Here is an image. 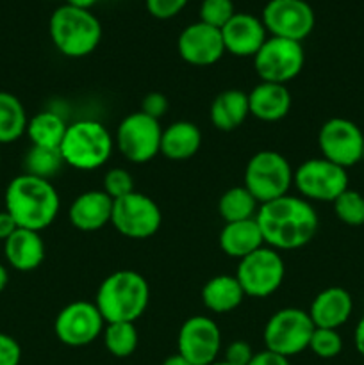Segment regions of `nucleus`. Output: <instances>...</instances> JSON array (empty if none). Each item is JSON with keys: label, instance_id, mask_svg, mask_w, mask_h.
<instances>
[{"label": "nucleus", "instance_id": "obj_1", "mask_svg": "<svg viewBox=\"0 0 364 365\" xmlns=\"http://www.w3.org/2000/svg\"><path fill=\"white\" fill-rule=\"evenodd\" d=\"M256 221L263 232L264 245L277 252L303 248L313 241L320 227V220L310 202L291 195L259 205Z\"/></svg>", "mask_w": 364, "mask_h": 365}, {"label": "nucleus", "instance_id": "obj_2", "mask_svg": "<svg viewBox=\"0 0 364 365\" xmlns=\"http://www.w3.org/2000/svg\"><path fill=\"white\" fill-rule=\"evenodd\" d=\"M6 210L18 228L41 232L56 221L61 209L59 192L54 184L34 175L21 173L7 184L4 192Z\"/></svg>", "mask_w": 364, "mask_h": 365}, {"label": "nucleus", "instance_id": "obj_3", "mask_svg": "<svg viewBox=\"0 0 364 365\" xmlns=\"http://www.w3.org/2000/svg\"><path fill=\"white\" fill-rule=\"evenodd\" d=\"M150 302L148 282L132 269L111 273L96 291L95 305L107 323H136Z\"/></svg>", "mask_w": 364, "mask_h": 365}, {"label": "nucleus", "instance_id": "obj_4", "mask_svg": "<svg viewBox=\"0 0 364 365\" xmlns=\"http://www.w3.org/2000/svg\"><path fill=\"white\" fill-rule=\"evenodd\" d=\"M50 39L63 56L81 59L95 52L102 39L100 20L89 9L61 6L49 21Z\"/></svg>", "mask_w": 364, "mask_h": 365}, {"label": "nucleus", "instance_id": "obj_5", "mask_svg": "<svg viewBox=\"0 0 364 365\" xmlns=\"http://www.w3.org/2000/svg\"><path fill=\"white\" fill-rule=\"evenodd\" d=\"M113 148L114 138L106 125L95 120H81L68 125L59 150L64 164L75 170L91 171L111 159Z\"/></svg>", "mask_w": 364, "mask_h": 365}, {"label": "nucleus", "instance_id": "obj_6", "mask_svg": "<svg viewBox=\"0 0 364 365\" xmlns=\"http://www.w3.org/2000/svg\"><path fill=\"white\" fill-rule=\"evenodd\" d=\"M293 177L295 171L282 153L275 150H261L253 153L246 164L245 187L252 192L259 205H263L288 195Z\"/></svg>", "mask_w": 364, "mask_h": 365}, {"label": "nucleus", "instance_id": "obj_7", "mask_svg": "<svg viewBox=\"0 0 364 365\" xmlns=\"http://www.w3.org/2000/svg\"><path fill=\"white\" fill-rule=\"evenodd\" d=\"M314 323L309 312L302 309H280L268 319L263 331L266 349L282 356H295L309 349Z\"/></svg>", "mask_w": 364, "mask_h": 365}, {"label": "nucleus", "instance_id": "obj_8", "mask_svg": "<svg viewBox=\"0 0 364 365\" xmlns=\"http://www.w3.org/2000/svg\"><path fill=\"white\" fill-rule=\"evenodd\" d=\"M285 277V264L280 253L270 246H263L257 252L239 260L236 278L245 296L268 298L278 291Z\"/></svg>", "mask_w": 364, "mask_h": 365}, {"label": "nucleus", "instance_id": "obj_9", "mask_svg": "<svg viewBox=\"0 0 364 365\" xmlns=\"http://www.w3.org/2000/svg\"><path fill=\"white\" fill-rule=\"evenodd\" d=\"M161 138L163 128L159 120L136 110L120 121L114 135V145L128 163L145 164L161 153Z\"/></svg>", "mask_w": 364, "mask_h": 365}, {"label": "nucleus", "instance_id": "obj_10", "mask_svg": "<svg viewBox=\"0 0 364 365\" xmlns=\"http://www.w3.org/2000/svg\"><path fill=\"white\" fill-rule=\"evenodd\" d=\"M305 63L302 43L268 36L259 52L253 56V68L263 82L284 84L298 77Z\"/></svg>", "mask_w": 364, "mask_h": 365}, {"label": "nucleus", "instance_id": "obj_11", "mask_svg": "<svg viewBox=\"0 0 364 365\" xmlns=\"http://www.w3.org/2000/svg\"><path fill=\"white\" fill-rule=\"evenodd\" d=\"M293 184L307 202L332 203L348 189V173L345 168L318 157L305 160L296 168Z\"/></svg>", "mask_w": 364, "mask_h": 365}, {"label": "nucleus", "instance_id": "obj_12", "mask_svg": "<svg viewBox=\"0 0 364 365\" xmlns=\"http://www.w3.org/2000/svg\"><path fill=\"white\" fill-rule=\"evenodd\" d=\"M159 205L143 192H131L114 200L111 225L128 239H148L161 228Z\"/></svg>", "mask_w": 364, "mask_h": 365}, {"label": "nucleus", "instance_id": "obj_13", "mask_svg": "<svg viewBox=\"0 0 364 365\" xmlns=\"http://www.w3.org/2000/svg\"><path fill=\"white\" fill-rule=\"evenodd\" d=\"M363 130L346 118H330L318 132L321 157L345 170L363 160Z\"/></svg>", "mask_w": 364, "mask_h": 365}, {"label": "nucleus", "instance_id": "obj_14", "mask_svg": "<svg viewBox=\"0 0 364 365\" xmlns=\"http://www.w3.org/2000/svg\"><path fill=\"white\" fill-rule=\"evenodd\" d=\"M106 328L102 314L91 302H74L61 309L54 321V331L59 342L70 348H82L102 335Z\"/></svg>", "mask_w": 364, "mask_h": 365}, {"label": "nucleus", "instance_id": "obj_15", "mask_svg": "<svg viewBox=\"0 0 364 365\" xmlns=\"http://www.w3.org/2000/svg\"><path fill=\"white\" fill-rule=\"evenodd\" d=\"M261 20L270 36L298 43L313 32L316 24L313 7L305 0H270Z\"/></svg>", "mask_w": 364, "mask_h": 365}, {"label": "nucleus", "instance_id": "obj_16", "mask_svg": "<svg viewBox=\"0 0 364 365\" xmlns=\"http://www.w3.org/2000/svg\"><path fill=\"white\" fill-rule=\"evenodd\" d=\"M178 355L193 365H211L216 362L221 349V331L207 316H193L184 321L177 337Z\"/></svg>", "mask_w": 364, "mask_h": 365}, {"label": "nucleus", "instance_id": "obj_17", "mask_svg": "<svg viewBox=\"0 0 364 365\" xmlns=\"http://www.w3.org/2000/svg\"><path fill=\"white\" fill-rule=\"evenodd\" d=\"M177 50L181 59L191 66H213L225 56L221 31L203 21L188 25L178 36Z\"/></svg>", "mask_w": 364, "mask_h": 365}, {"label": "nucleus", "instance_id": "obj_18", "mask_svg": "<svg viewBox=\"0 0 364 365\" xmlns=\"http://www.w3.org/2000/svg\"><path fill=\"white\" fill-rule=\"evenodd\" d=\"M220 31L225 52L236 57H253L268 39L263 20L248 13H236Z\"/></svg>", "mask_w": 364, "mask_h": 365}, {"label": "nucleus", "instance_id": "obj_19", "mask_svg": "<svg viewBox=\"0 0 364 365\" xmlns=\"http://www.w3.org/2000/svg\"><path fill=\"white\" fill-rule=\"evenodd\" d=\"M113 202L109 195L103 191H86L81 192L71 202L68 216L70 223L81 232H96L111 223L113 216Z\"/></svg>", "mask_w": 364, "mask_h": 365}, {"label": "nucleus", "instance_id": "obj_20", "mask_svg": "<svg viewBox=\"0 0 364 365\" xmlns=\"http://www.w3.org/2000/svg\"><path fill=\"white\" fill-rule=\"evenodd\" d=\"M353 312V299L343 287H327L313 299L309 309L310 321L316 328L339 330Z\"/></svg>", "mask_w": 364, "mask_h": 365}, {"label": "nucleus", "instance_id": "obj_21", "mask_svg": "<svg viewBox=\"0 0 364 365\" xmlns=\"http://www.w3.org/2000/svg\"><path fill=\"white\" fill-rule=\"evenodd\" d=\"M4 255L7 264L20 273H29L41 266L45 260V242L41 234L27 228H18L4 241Z\"/></svg>", "mask_w": 364, "mask_h": 365}, {"label": "nucleus", "instance_id": "obj_22", "mask_svg": "<svg viewBox=\"0 0 364 365\" xmlns=\"http://www.w3.org/2000/svg\"><path fill=\"white\" fill-rule=\"evenodd\" d=\"M250 114L266 123L284 120L291 110V93L284 84L261 82L248 93Z\"/></svg>", "mask_w": 364, "mask_h": 365}, {"label": "nucleus", "instance_id": "obj_23", "mask_svg": "<svg viewBox=\"0 0 364 365\" xmlns=\"http://www.w3.org/2000/svg\"><path fill=\"white\" fill-rule=\"evenodd\" d=\"M218 242H220V248L225 255L241 260L248 257L250 253L263 248L264 237L256 217H253V220L225 223V227L220 232V237H218Z\"/></svg>", "mask_w": 364, "mask_h": 365}, {"label": "nucleus", "instance_id": "obj_24", "mask_svg": "<svg viewBox=\"0 0 364 365\" xmlns=\"http://www.w3.org/2000/svg\"><path fill=\"white\" fill-rule=\"evenodd\" d=\"M250 114L248 93L241 89H225L214 96L209 109L211 123L221 132H232L241 127Z\"/></svg>", "mask_w": 364, "mask_h": 365}, {"label": "nucleus", "instance_id": "obj_25", "mask_svg": "<svg viewBox=\"0 0 364 365\" xmlns=\"http://www.w3.org/2000/svg\"><path fill=\"white\" fill-rule=\"evenodd\" d=\"M202 146V132L193 121H175L163 130L161 153L170 160H188Z\"/></svg>", "mask_w": 364, "mask_h": 365}, {"label": "nucleus", "instance_id": "obj_26", "mask_svg": "<svg viewBox=\"0 0 364 365\" xmlns=\"http://www.w3.org/2000/svg\"><path fill=\"white\" fill-rule=\"evenodd\" d=\"M236 274H218L207 280L202 287V303L214 314H228L238 309L245 299Z\"/></svg>", "mask_w": 364, "mask_h": 365}, {"label": "nucleus", "instance_id": "obj_27", "mask_svg": "<svg viewBox=\"0 0 364 365\" xmlns=\"http://www.w3.org/2000/svg\"><path fill=\"white\" fill-rule=\"evenodd\" d=\"M66 130L68 123L61 114L54 113V110H41V113L29 118L25 134H27L32 146L59 150Z\"/></svg>", "mask_w": 364, "mask_h": 365}, {"label": "nucleus", "instance_id": "obj_28", "mask_svg": "<svg viewBox=\"0 0 364 365\" xmlns=\"http://www.w3.org/2000/svg\"><path fill=\"white\" fill-rule=\"evenodd\" d=\"M29 116L16 95L0 91V145L18 141L27 130Z\"/></svg>", "mask_w": 364, "mask_h": 365}, {"label": "nucleus", "instance_id": "obj_29", "mask_svg": "<svg viewBox=\"0 0 364 365\" xmlns=\"http://www.w3.org/2000/svg\"><path fill=\"white\" fill-rule=\"evenodd\" d=\"M259 210V202L252 196V192L245 185H236L227 189L218 200V214L225 223L253 220Z\"/></svg>", "mask_w": 364, "mask_h": 365}, {"label": "nucleus", "instance_id": "obj_30", "mask_svg": "<svg viewBox=\"0 0 364 365\" xmlns=\"http://www.w3.org/2000/svg\"><path fill=\"white\" fill-rule=\"evenodd\" d=\"M103 346L116 359H127L139 344L136 323H107L102 331Z\"/></svg>", "mask_w": 364, "mask_h": 365}, {"label": "nucleus", "instance_id": "obj_31", "mask_svg": "<svg viewBox=\"0 0 364 365\" xmlns=\"http://www.w3.org/2000/svg\"><path fill=\"white\" fill-rule=\"evenodd\" d=\"M64 164L61 150L57 148H39V146H31L24 159V168L27 175L45 178L50 180V177L59 173L61 166Z\"/></svg>", "mask_w": 364, "mask_h": 365}, {"label": "nucleus", "instance_id": "obj_32", "mask_svg": "<svg viewBox=\"0 0 364 365\" xmlns=\"http://www.w3.org/2000/svg\"><path fill=\"white\" fill-rule=\"evenodd\" d=\"M334 212L339 221L348 227H363L364 225V196L360 192L346 189L332 202Z\"/></svg>", "mask_w": 364, "mask_h": 365}, {"label": "nucleus", "instance_id": "obj_33", "mask_svg": "<svg viewBox=\"0 0 364 365\" xmlns=\"http://www.w3.org/2000/svg\"><path fill=\"white\" fill-rule=\"evenodd\" d=\"M309 349L318 359H335L343 351V339L338 330L330 328H314Z\"/></svg>", "mask_w": 364, "mask_h": 365}, {"label": "nucleus", "instance_id": "obj_34", "mask_svg": "<svg viewBox=\"0 0 364 365\" xmlns=\"http://www.w3.org/2000/svg\"><path fill=\"white\" fill-rule=\"evenodd\" d=\"M236 14L232 0H202L200 4V21L211 27L223 29L225 24Z\"/></svg>", "mask_w": 364, "mask_h": 365}, {"label": "nucleus", "instance_id": "obj_35", "mask_svg": "<svg viewBox=\"0 0 364 365\" xmlns=\"http://www.w3.org/2000/svg\"><path fill=\"white\" fill-rule=\"evenodd\" d=\"M106 195H109L113 200L127 196L134 192V178L123 168H111L103 175V189Z\"/></svg>", "mask_w": 364, "mask_h": 365}, {"label": "nucleus", "instance_id": "obj_36", "mask_svg": "<svg viewBox=\"0 0 364 365\" xmlns=\"http://www.w3.org/2000/svg\"><path fill=\"white\" fill-rule=\"evenodd\" d=\"M145 6L157 20H170L188 6V0H145Z\"/></svg>", "mask_w": 364, "mask_h": 365}, {"label": "nucleus", "instance_id": "obj_37", "mask_svg": "<svg viewBox=\"0 0 364 365\" xmlns=\"http://www.w3.org/2000/svg\"><path fill=\"white\" fill-rule=\"evenodd\" d=\"M170 102H168L166 95L161 91H150L146 93L145 98L141 102V113L146 116L153 118V120H161L166 114Z\"/></svg>", "mask_w": 364, "mask_h": 365}, {"label": "nucleus", "instance_id": "obj_38", "mask_svg": "<svg viewBox=\"0 0 364 365\" xmlns=\"http://www.w3.org/2000/svg\"><path fill=\"white\" fill-rule=\"evenodd\" d=\"M253 359L252 346L245 341H234L225 349V362L231 365H248Z\"/></svg>", "mask_w": 364, "mask_h": 365}, {"label": "nucleus", "instance_id": "obj_39", "mask_svg": "<svg viewBox=\"0 0 364 365\" xmlns=\"http://www.w3.org/2000/svg\"><path fill=\"white\" fill-rule=\"evenodd\" d=\"M21 348L14 337L0 334V365H20Z\"/></svg>", "mask_w": 364, "mask_h": 365}, {"label": "nucleus", "instance_id": "obj_40", "mask_svg": "<svg viewBox=\"0 0 364 365\" xmlns=\"http://www.w3.org/2000/svg\"><path fill=\"white\" fill-rule=\"evenodd\" d=\"M248 365H291L288 356H282L278 353L263 349L259 353H253V359L250 360Z\"/></svg>", "mask_w": 364, "mask_h": 365}, {"label": "nucleus", "instance_id": "obj_41", "mask_svg": "<svg viewBox=\"0 0 364 365\" xmlns=\"http://www.w3.org/2000/svg\"><path fill=\"white\" fill-rule=\"evenodd\" d=\"M16 230L18 225L16 221L13 220V216H11L6 209L0 210V241L4 242L6 239H9Z\"/></svg>", "mask_w": 364, "mask_h": 365}, {"label": "nucleus", "instance_id": "obj_42", "mask_svg": "<svg viewBox=\"0 0 364 365\" xmlns=\"http://www.w3.org/2000/svg\"><path fill=\"white\" fill-rule=\"evenodd\" d=\"M353 342H355V348L359 351V355L364 359V316L357 323L355 334H353Z\"/></svg>", "mask_w": 364, "mask_h": 365}, {"label": "nucleus", "instance_id": "obj_43", "mask_svg": "<svg viewBox=\"0 0 364 365\" xmlns=\"http://www.w3.org/2000/svg\"><path fill=\"white\" fill-rule=\"evenodd\" d=\"M98 0H66L68 6L79 7V9H91Z\"/></svg>", "mask_w": 364, "mask_h": 365}, {"label": "nucleus", "instance_id": "obj_44", "mask_svg": "<svg viewBox=\"0 0 364 365\" xmlns=\"http://www.w3.org/2000/svg\"><path fill=\"white\" fill-rule=\"evenodd\" d=\"M161 365H193V364L188 362V360H186L182 355H178V353H175V355L168 356V359L164 360V362L161 364Z\"/></svg>", "mask_w": 364, "mask_h": 365}, {"label": "nucleus", "instance_id": "obj_45", "mask_svg": "<svg viewBox=\"0 0 364 365\" xmlns=\"http://www.w3.org/2000/svg\"><path fill=\"white\" fill-rule=\"evenodd\" d=\"M7 282H9V273H7V267L4 264H0V292L7 287Z\"/></svg>", "mask_w": 364, "mask_h": 365}, {"label": "nucleus", "instance_id": "obj_46", "mask_svg": "<svg viewBox=\"0 0 364 365\" xmlns=\"http://www.w3.org/2000/svg\"><path fill=\"white\" fill-rule=\"evenodd\" d=\"M211 365H231V364H227V362H225V360H223V362H214V364H211Z\"/></svg>", "mask_w": 364, "mask_h": 365}, {"label": "nucleus", "instance_id": "obj_47", "mask_svg": "<svg viewBox=\"0 0 364 365\" xmlns=\"http://www.w3.org/2000/svg\"><path fill=\"white\" fill-rule=\"evenodd\" d=\"M363 160H364V145H363Z\"/></svg>", "mask_w": 364, "mask_h": 365}, {"label": "nucleus", "instance_id": "obj_48", "mask_svg": "<svg viewBox=\"0 0 364 365\" xmlns=\"http://www.w3.org/2000/svg\"><path fill=\"white\" fill-rule=\"evenodd\" d=\"M0 163H2V155H0Z\"/></svg>", "mask_w": 364, "mask_h": 365}]
</instances>
